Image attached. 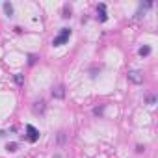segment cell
<instances>
[{
    "mask_svg": "<svg viewBox=\"0 0 158 158\" xmlns=\"http://www.w3.org/2000/svg\"><path fill=\"white\" fill-rule=\"evenodd\" d=\"M69 37H71V28H61V32L54 37V41H52V45L54 47H60V45H65L67 41H69Z\"/></svg>",
    "mask_w": 158,
    "mask_h": 158,
    "instance_id": "1",
    "label": "cell"
},
{
    "mask_svg": "<svg viewBox=\"0 0 158 158\" xmlns=\"http://www.w3.org/2000/svg\"><path fill=\"white\" fill-rule=\"evenodd\" d=\"M26 132H28V136H26V139H28V141L35 143V141L39 139V130H37L34 125H26Z\"/></svg>",
    "mask_w": 158,
    "mask_h": 158,
    "instance_id": "2",
    "label": "cell"
},
{
    "mask_svg": "<svg viewBox=\"0 0 158 158\" xmlns=\"http://www.w3.org/2000/svg\"><path fill=\"white\" fill-rule=\"evenodd\" d=\"M128 80L132 82V84H143V73H139V71H128Z\"/></svg>",
    "mask_w": 158,
    "mask_h": 158,
    "instance_id": "3",
    "label": "cell"
},
{
    "mask_svg": "<svg viewBox=\"0 0 158 158\" xmlns=\"http://www.w3.org/2000/svg\"><path fill=\"white\" fill-rule=\"evenodd\" d=\"M97 13H99V21H101V23H106V21H108V15H106V4H99V6H97Z\"/></svg>",
    "mask_w": 158,
    "mask_h": 158,
    "instance_id": "4",
    "label": "cell"
},
{
    "mask_svg": "<svg viewBox=\"0 0 158 158\" xmlns=\"http://www.w3.org/2000/svg\"><path fill=\"white\" fill-rule=\"evenodd\" d=\"M52 97H54V99H63V97H65V88H63V86H56V88L52 89Z\"/></svg>",
    "mask_w": 158,
    "mask_h": 158,
    "instance_id": "5",
    "label": "cell"
},
{
    "mask_svg": "<svg viewBox=\"0 0 158 158\" xmlns=\"http://www.w3.org/2000/svg\"><path fill=\"white\" fill-rule=\"evenodd\" d=\"M43 110H45V102H43V101L35 102V106H34V112H35V114H41Z\"/></svg>",
    "mask_w": 158,
    "mask_h": 158,
    "instance_id": "6",
    "label": "cell"
},
{
    "mask_svg": "<svg viewBox=\"0 0 158 158\" xmlns=\"http://www.w3.org/2000/svg\"><path fill=\"white\" fill-rule=\"evenodd\" d=\"M4 11H6L8 15H13V6H11L10 2H4Z\"/></svg>",
    "mask_w": 158,
    "mask_h": 158,
    "instance_id": "7",
    "label": "cell"
},
{
    "mask_svg": "<svg viewBox=\"0 0 158 158\" xmlns=\"http://www.w3.org/2000/svg\"><path fill=\"white\" fill-rule=\"evenodd\" d=\"M138 52H139V56H149L151 54V47H141Z\"/></svg>",
    "mask_w": 158,
    "mask_h": 158,
    "instance_id": "8",
    "label": "cell"
},
{
    "mask_svg": "<svg viewBox=\"0 0 158 158\" xmlns=\"http://www.w3.org/2000/svg\"><path fill=\"white\" fill-rule=\"evenodd\" d=\"M17 147H19L17 143H8V145H6V149H8L10 152H15V151H17Z\"/></svg>",
    "mask_w": 158,
    "mask_h": 158,
    "instance_id": "9",
    "label": "cell"
},
{
    "mask_svg": "<svg viewBox=\"0 0 158 158\" xmlns=\"http://www.w3.org/2000/svg\"><path fill=\"white\" fill-rule=\"evenodd\" d=\"M61 17H63V19H69V17H71V8H67V6H65V8H63V15H61Z\"/></svg>",
    "mask_w": 158,
    "mask_h": 158,
    "instance_id": "10",
    "label": "cell"
},
{
    "mask_svg": "<svg viewBox=\"0 0 158 158\" xmlns=\"http://www.w3.org/2000/svg\"><path fill=\"white\" fill-rule=\"evenodd\" d=\"M15 82H17L19 86H23V82H24V80H23V74H15Z\"/></svg>",
    "mask_w": 158,
    "mask_h": 158,
    "instance_id": "11",
    "label": "cell"
},
{
    "mask_svg": "<svg viewBox=\"0 0 158 158\" xmlns=\"http://www.w3.org/2000/svg\"><path fill=\"white\" fill-rule=\"evenodd\" d=\"M28 63H30V65H34V63H35V56H34V54H32V56H28Z\"/></svg>",
    "mask_w": 158,
    "mask_h": 158,
    "instance_id": "12",
    "label": "cell"
},
{
    "mask_svg": "<svg viewBox=\"0 0 158 158\" xmlns=\"http://www.w3.org/2000/svg\"><path fill=\"white\" fill-rule=\"evenodd\" d=\"M93 114H95V115H101V114H102V106H101V108H95Z\"/></svg>",
    "mask_w": 158,
    "mask_h": 158,
    "instance_id": "13",
    "label": "cell"
}]
</instances>
